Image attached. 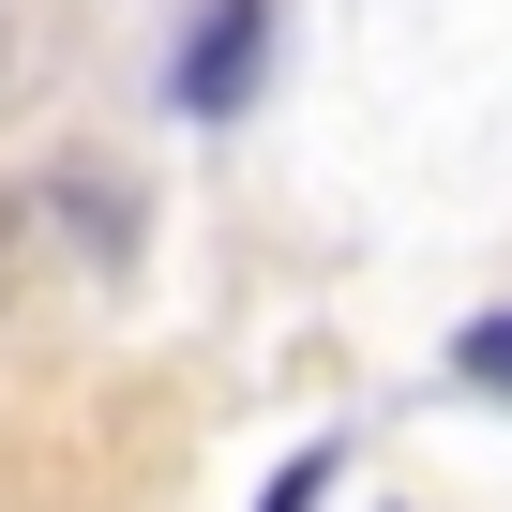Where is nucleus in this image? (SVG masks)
I'll list each match as a JSON object with an SVG mask.
<instances>
[{"label":"nucleus","mask_w":512,"mask_h":512,"mask_svg":"<svg viewBox=\"0 0 512 512\" xmlns=\"http://www.w3.org/2000/svg\"><path fill=\"white\" fill-rule=\"evenodd\" d=\"M256 61H272V0H211V16L181 31V106L226 121V106L256 91Z\"/></svg>","instance_id":"1"},{"label":"nucleus","mask_w":512,"mask_h":512,"mask_svg":"<svg viewBox=\"0 0 512 512\" xmlns=\"http://www.w3.org/2000/svg\"><path fill=\"white\" fill-rule=\"evenodd\" d=\"M452 362H467L482 392H512V317H467V347H452Z\"/></svg>","instance_id":"2"},{"label":"nucleus","mask_w":512,"mask_h":512,"mask_svg":"<svg viewBox=\"0 0 512 512\" xmlns=\"http://www.w3.org/2000/svg\"><path fill=\"white\" fill-rule=\"evenodd\" d=\"M317 497H332V452H302V467L272 482V512H317Z\"/></svg>","instance_id":"3"}]
</instances>
